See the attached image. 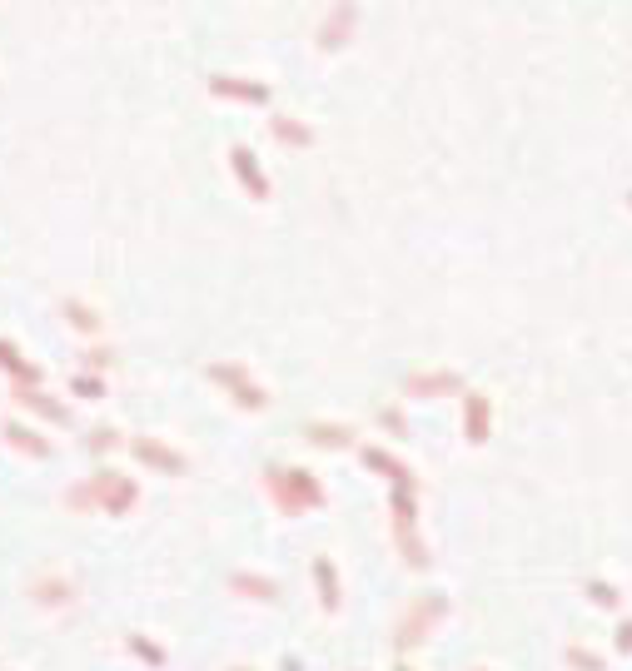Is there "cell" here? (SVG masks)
<instances>
[{"instance_id":"obj_2","label":"cell","mask_w":632,"mask_h":671,"mask_svg":"<svg viewBox=\"0 0 632 671\" xmlns=\"http://www.w3.org/2000/svg\"><path fill=\"white\" fill-rule=\"evenodd\" d=\"M587 596H593L597 606H617V587H613V582H587Z\"/></svg>"},{"instance_id":"obj_1","label":"cell","mask_w":632,"mask_h":671,"mask_svg":"<svg viewBox=\"0 0 632 671\" xmlns=\"http://www.w3.org/2000/svg\"><path fill=\"white\" fill-rule=\"evenodd\" d=\"M468 433H473V443H483V433H488V403H473L468 408Z\"/></svg>"},{"instance_id":"obj_3","label":"cell","mask_w":632,"mask_h":671,"mask_svg":"<svg viewBox=\"0 0 632 671\" xmlns=\"http://www.w3.org/2000/svg\"><path fill=\"white\" fill-rule=\"evenodd\" d=\"M567 662H573L577 671H603V662H597L593 652H583V646H573V652H567Z\"/></svg>"},{"instance_id":"obj_4","label":"cell","mask_w":632,"mask_h":671,"mask_svg":"<svg viewBox=\"0 0 632 671\" xmlns=\"http://www.w3.org/2000/svg\"><path fill=\"white\" fill-rule=\"evenodd\" d=\"M617 652H632V622L617 626Z\"/></svg>"}]
</instances>
